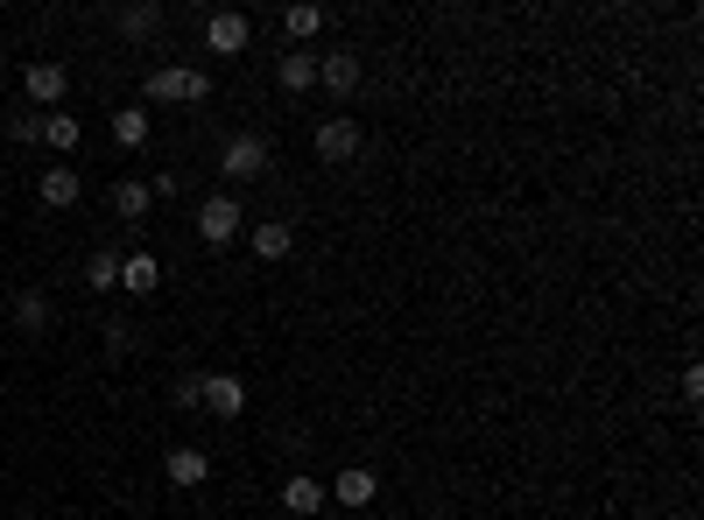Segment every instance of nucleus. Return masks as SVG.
Listing matches in <instances>:
<instances>
[{"label": "nucleus", "instance_id": "4", "mask_svg": "<svg viewBox=\"0 0 704 520\" xmlns=\"http://www.w3.org/2000/svg\"><path fill=\"white\" fill-rule=\"evenodd\" d=\"M22 92H29L43 113H56V106H64V92H71V71L56 64V56H35V64L22 71Z\"/></svg>", "mask_w": 704, "mask_h": 520}, {"label": "nucleus", "instance_id": "23", "mask_svg": "<svg viewBox=\"0 0 704 520\" xmlns=\"http://www.w3.org/2000/svg\"><path fill=\"white\" fill-rule=\"evenodd\" d=\"M99 338H106V352H135V323H127V317H106Z\"/></svg>", "mask_w": 704, "mask_h": 520}, {"label": "nucleus", "instance_id": "6", "mask_svg": "<svg viewBox=\"0 0 704 520\" xmlns=\"http://www.w3.org/2000/svg\"><path fill=\"white\" fill-rule=\"evenodd\" d=\"M359 148H367V134H359L353 113H332V120L317 127V156H325V162H353Z\"/></svg>", "mask_w": 704, "mask_h": 520}, {"label": "nucleus", "instance_id": "13", "mask_svg": "<svg viewBox=\"0 0 704 520\" xmlns=\"http://www.w3.org/2000/svg\"><path fill=\"white\" fill-rule=\"evenodd\" d=\"M113 22H120V35H135V43H141V35H162L169 14H162V0H127Z\"/></svg>", "mask_w": 704, "mask_h": 520}, {"label": "nucleus", "instance_id": "9", "mask_svg": "<svg viewBox=\"0 0 704 520\" xmlns=\"http://www.w3.org/2000/svg\"><path fill=\"white\" fill-rule=\"evenodd\" d=\"M317 85H325L332 99H353V92H359V56H353V50L317 56Z\"/></svg>", "mask_w": 704, "mask_h": 520}, {"label": "nucleus", "instance_id": "25", "mask_svg": "<svg viewBox=\"0 0 704 520\" xmlns=\"http://www.w3.org/2000/svg\"><path fill=\"white\" fill-rule=\"evenodd\" d=\"M683 401H704V365H683Z\"/></svg>", "mask_w": 704, "mask_h": 520}, {"label": "nucleus", "instance_id": "3", "mask_svg": "<svg viewBox=\"0 0 704 520\" xmlns=\"http://www.w3.org/2000/svg\"><path fill=\"white\" fill-rule=\"evenodd\" d=\"M219 177H233V183L269 177V141H261V134H233V141L219 148Z\"/></svg>", "mask_w": 704, "mask_h": 520}, {"label": "nucleus", "instance_id": "24", "mask_svg": "<svg viewBox=\"0 0 704 520\" xmlns=\"http://www.w3.org/2000/svg\"><path fill=\"white\" fill-rule=\"evenodd\" d=\"M8 134H14V141H43V113H14Z\"/></svg>", "mask_w": 704, "mask_h": 520}, {"label": "nucleus", "instance_id": "17", "mask_svg": "<svg viewBox=\"0 0 704 520\" xmlns=\"http://www.w3.org/2000/svg\"><path fill=\"white\" fill-rule=\"evenodd\" d=\"M275 85H282V92H311V85H317V56H311V50H290V56L275 64Z\"/></svg>", "mask_w": 704, "mask_h": 520}, {"label": "nucleus", "instance_id": "5", "mask_svg": "<svg viewBox=\"0 0 704 520\" xmlns=\"http://www.w3.org/2000/svg\"><path fill=\"white\" fill-rule=\"evenodd\" d=\"M246 35H254V22H246L240 8L204 14V50H212V56H240V50H246Z\"/></svg>", "mask_w": 704, "mask_h": 520}, {"label": "nucleus", "instance_id": "21", "mask_svg": "<svg viewBox=\"0 0 704 520\" xmlns=\"http://www.w3.org/2000/svg\"><path fill=\"white\" fill-rule=\"evenodd\" d=\"M85 282H92V296H106V288H120V254H113V246H99V254L85 261Z\"/></svg>", "mask_w": 704, "mask_h": 520}, {"label": "nucleus", "instance_id": "16", "mask_svg": "<svg viewBox=\"0 0 704 520\" xmlns=\"http://www.w3.org/2000/svg\"><path fill=\"white\" fill-rule=\"evenodd\" d=\"M120 288H127V296H156V288H162L156 254H127V261H120Z\"/></svg>", "mask_w": 704, "mask_h": 520}, {"label": "nucleus", "instance_id": "7", "mask_svg": "<svg viewBox=\"0 0 704 520\" xmlns=\"http://www.w3.org/2000/svg\"><path fill=\"white\" fill-rule=\"evenodd\" d=\"M198 408H212V415L233 422V415L246 408V388H240L233 373H198Z\"/></svg>", "mask_w": 704, "mask_h": 520}, {"label": "nucleus", "instance_id": "19", "mask_svg": "<svg viewBox=\"0 0 704 520\" xmlns=\"http://www.w3.org/2000/svg\"><path fill=\"white\" fill-rule=\"evenodd\" d=\"M78 141H85L78 113H43V148H56V156H71Z\"/></svg>", "mask_w": 704, "mask_h": 520}, {"label": "nucleus", "instance_id": "1", "mask_svg": "<svg viewBox=\"0 0 704 520\" xmlns=\"http://www.w3.org/2000/svg\"><path fill=\"white\" fill-rule=\"evenodd\" d=\"M141 92H148V106H204L212 99V78L190 71V64H156L141 78Z\"/></svg>", "mask_w": 704, "mask_h": 520}, {"label": "nucleus", "instance_id": "18", "mask_svg": "<svg viewBox=\"0 0 704 520\" xmlns=\"http://www.w3.org/2000/svg\"><path fill=\"white\" fill-rule=\"evenodd\" d=\"M78 198H85L78 169H43V204H50V211H71Z\"/></svg>", "mask_w": 704, "mask_h": 520}, {"label": "nucleus", "instance_id": "14", "mask_svg": "<svg viewBox=\"0 0 704 520\" xmlns=\"http://www.w3.org/2000/svg\"><path fill=\"white\" fill-rule=\"evenodd\" d=\"M50 296H43V288H22V296H14V331H22V338H43L50 331Z\"/></svg>", "mask_w": 704, "mask_h": 520}, {"label": "nucleus", "instance_id": "2", "mask_svg": "<svg viewBox=\"0 0 704 520\" xmlns=\"http://www.w3.org/2000/svg\"><path fill=\"white\" fill-rule=\"evenodd\" d=\"M240 233H246L240 198H233V190H212V198L198 204V240H204V246H233Z\"/></svg>", "mask_w": 704, "mask_h": 520}, {"label": "nucleus", "instance_id": "11", "mask_svg": "<svg viewBox=\"0 0 704 520\" xmlns=\"http://www.w3.org/2000/svg\"><path fill=\"white\" fill-rule=\"evenodd\" d=\"M162 478H169L177 492L204 486V478H212V450H169V457H162Z\"/></svg>", "mask_w": 704, "mask_h": 520}, {"label": "nucleus", "instance_id": "12", "mask_svg": "<svg viewBox=\"0 0 704 520\" xmlns=\"http://www.w3.org/2000/svg\"><path fill=\"white\" fill-rule=\"evenodd\" d=\"M374 492H380V478L367 465H346L332 478V507H374Z\"/></svg>", "mask_w": 704, "mask_h": 520}, {"label": "nucleus", "instance_id": "10", "mask_svg": "<svg viewBox=\"0 0 704 520\" xmlns=\"http://www.w3.org/2000/svg\"><path fill=\"white\" fill-rule=\"evenodd\" d=\"M106 204H113V219L135 225V219H148V211H156V190H148L141 177H120V183L106 190Z\"/></svg>", "mask_w": 704, "mask_h": 520}, {"label": "nucleus", "instance_id": "8", "mask_svg": "<svg viewBox=\"0 0 704 520\" xmlns=\"http://www.w3.org/2000/svg\"><path fill=\"white\" fill-rule=\"evenodd\" d=\"M246 246H254V261H290L296 254V225L290 219H261V225H246Z\"/></svg>", "mask_w": 704, "mask_h": 520}, {"label": "nucleus", "instance_id": "15", "mask_svg": "<svg viewBox=\"0 0 704 520\" xmlns=\"http://www.w3.org/2000/svg\"><path fill=\"white\" fill-rule=\"evenodd\" d=\"M282 507H290L296 520H311V513H325V486H317L311 471H296L290 486H282Z\"/></svg>", "mask_w": 704, "mask_h": 520}, {"label": "nucleus", "instance_id": "20", "mask_svg": "<svg viewBox=\"0 0 704 520\" xmlns=\"http://www.w3.org/2000/svg\"><path fill=\"white\" fill-rule=\"evenodd\" d=\"M113 141H120V148H141V141H148V106H120V113H113Z\"/></svg>", "mask_w": 704, "mask_h": 520}, {"label": "nucleus", "instance_id": "22", "mask_svg": "<svg viewBox=\"0 0 704 520\" xmlns=\"http://www.w3.org/2000/svg\"><path fill=\"white\" fill-rule=\"evenodd\" d=\"M325 22H332L325 8H290V14H282V29H290L296 43H311V35H325Z\"/></svg>", "mask_w": 704, "mask_h": 520}]
</instances>
